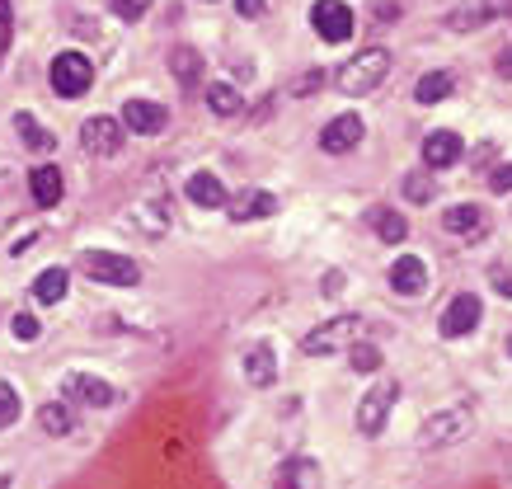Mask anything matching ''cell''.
<instances>
[{
	"label": "cell",
	"mask_w": 512,
	"mask_h": 489,
	"mask_svg": "<svg viewBox=\"0 0 512 489\" xmlns=\"http://www.w3.org/2000/svg\"><path fill=\"white\" fill-rule=\"evenodd\" d=\"M362 334V316H334L325 325H315L306 339H301V353L306 358H329V353H348V344H357Z\"/></svg>",
	"instance_id": "1"
},
{
	"label": "cell",
	"mask_w": 512,
	"mask_h": 489,
	"mask_svg": "<svg viewBox=\"0 0 512 489\" xmlns=\"http://www.w3.org/2000/svg\"><path fill=\"white\" fill-rule=\"evenodd\" d=\"M475 433V414L470 405H447V410L428 414L419 424V442L423 447H451V442H461Z\"/></svg>",
	"instance_id": "2"
},
{
	"label": "cell",
	"mask_w": 512,
	"mask_h": 489,
	"mask_svg": "<svg viewBox=\"0 0 512 489\" xmlns=\"http://www.w3.org/2000/svg\"><path fill=\"white\" fill-rule=\"evenodd\" d=\"M386 71H390V52L386 48L357 52L353 62L339 71V90H343V95H372L376 85L386 80Z\"/></svg>",
	"instance_id": "3"
},
{
	"label": "cell",
	"mask_w": 512,
	"mask_h": 489,
	"mask_svg": "<svg viewBox=\"0 0 512 489\" xmlns=\"http://www.w3.org/2000/svg\"><path fill=\"white\" fill-rule=\"evenodd\" d=\"M80 269H85V278H94V283H109V287H137L141 283L137 259L113 254V250H85V254H80Z\"/></svg>",
	"instance_id": "4"
},
{
	"label": "cell",
	"mask_w": 512,
	"mask_h": 489,
	"mask_svg": "<svg viewBox=\"0 0 512 489\" xmlns=\"http://www.w3.org/2000/svg\"><path fill=\"white\" fill-rule=\"evenodd\" d=\"M90 85H94V62L85 52H62V57L52 62V90L62 99H80Z\"/></svg>",
	"instance_id": "5"
},
{
	"label": "cell",
	"mask_w": 512,
	"mask_h": 489,
	"mask_svg": "<svg viewBox=\"0 0 512 489\" xmlns=\"http://www.w3.org/2000/svg\"><path fill=\"white\" fill-rule=\"evenodd\" d=\"M395 400H400V381H376L372 391L362 395V405H357V428H362L367 438H376V433L386 428Z\"/></svg>",
	"instance_id": "6"
},
{
	"label": "cell",
	"mask_w": 512,
	"mask_h": 489,
	"mask_svg": "<svg viewBox=\"0 0 512 489\" xmlns=\"http://www.w3.org/2000/svg\"><path fill=\"white\" fill-rule=\"evenodd\" d=\"M80 146H85V156H99V160L118 156V151H123V123L109 118V113L85 118V127H80Z\"/></svg>",
	"instance_id": "7"
},
{
	"label": "cell",
	"mask_w": 512,
	"mask_h": 489,
	"mask_svg": "<svg viewBox=\"0 0 512 489\" xmlns=\"http://www.w3.org/2000/svg\"><path fill=\"white\" fill-rule=\"evenodd\" d=\"M311 24L325 43H348V38H353V10H348L343 0H315Z\"/></svg>",
	"instance_id": "8"
},
{
	"label": "cell",
	"mask_w": 512,
	"mask_h": 489,
	"mask_svg": "<svg viewBox=\"0 0 512 489\" xmlns=\"http://www.w3.org/2000/svg\"><path fill=\"white\" fill-rule=\"evenodd\" d=\"M442 231L456 240H466V245H475V240L489 236V217H484V207H475V203H456L442 212Z\"/></svg>",
	"instance_id": "9"
},
{
	"label": "cell",
	"mask_w": 512,
	"mask_h": 489,
	"mask_svg": "<svg viewBox=\"0 0 512 489\" xmlns=\"http://www.w3.org/2000/svg\"><path fill=\"white\" fill-rule=\"evenodd\" d=\"M480 297H470V292H461V297L447 301V311H442V320H437V330H442V339H466L475 325H480Z\"/></svg>",
	"instance_id": "10"
},
{
	"label": "cell",
	"mask_w": 512,
	"mask_h": 489,
	"mask_svg": "<svg viewBox=\"0 0 512 489\" xmlns=\"http://www.w3.org/2000/svg\"><path fill=\"white\" fill-rule=\"evenodd\" d=\"M165 123H170V109L156 99H127L123 104V127L137 137H156V132H165Z\"/></svg>",
	"instance_id": "11"
},
{
	"label": "cell",
	"mask_w": 512,
	"mask_h": 489,
	"mask_svg": "<svg viewBox=\"0 0 512 489\" xmlns=\"http://www.w3.org/2000/svg\"><path fill=\"white\" fill-rule=\"evenodd\" d=\"M367 137V127H362V118L357 113H339V118H329L325 132H320V146H325L329 156H348L357 142Z\"/></svg>",
	"instance_id": "12"
},
{
	"label": "cell",
	"mask_w": 512,
	"mask_h": 489,
	"mask_svg": "<svg viewBox=\"0 0 512 489\" xmlns=\"http://www.w3.org/2000/svg\"><path fill=\"white\" fill-rule=\"evenodd\" d=\"M66 395H71L76 405H90V410H109L113 400H118V391H113L109 381L90 377V372H71V377H66Z\"/></svg>",
	"instance_id": "13"
},
{
	"label": "cell",
	"mask_w": 512,
	"mask_h": 489,
	"mask_svg": "<svg viewBox=\"0 0 512 489\" xmlns=\"http://www.w3.org/2000/svg\"><path fill=\"white\" fill-rule=\"evenodd\" d=\"M390 287H395L400 297H419L423 287H428V264H423L419 254H400V259L390 264Z\"/></svg>",
	"instance_id": "14"
},
{
	"label": "cell",
	"mask_w": 512,
	"mask_h": 489,
	"mask_svg": "<svg viewBox=\"0 0 512 489\" xmlns=\"http://www.w3.org/2000/svg\"><path fill=\"white\" fill-rule=\"evenodd\" d=\"M461 151H466V146H461V137H456V132H447V127L423 137V165H428V170H447V165H456V160H461Z\"/></svg>",
	"instance_id": "15"
},
{
	"label": "cell",
	"mask_w": 512,
	"mask_h": 489,
	"mask_svg": "<svg viewBox=\"0 0 512 489\" xmlns=\"http://www.w3.org/2000/svg\"><path fill=\"white\" fill-rule=\"evenodd\" d=\"M226 212H231V221H264L278 212V198L264 189H245V193H235L231 203H226Z\"/></svg>",
	"instance_id": "16"
},
{
	"label": "cell",
	"mask_w": 512,
	"mask_h": 489,
	"mask_svg": "<svg viewBox=\"0 0 512 489\" xmlns=\"http://www.w3.org/2000/svg\"><path fill=\"white\" fill-rule=\"evenodd\" d=\"M29 193H33V203L38 207H57L62 203V193H66V179L57 165H33L29 170Z\"/></svg>",
	"instance_id": "17"
},
{
	"label": "cell",
	"mask_w": 512,
	"mask_h": 489,
	"mask_svg": "<svg viewBox=\"0 0 512 489\" xmlns=\"http://www.w3.org/2000/svg\"><path fill=\"white\" fill-rule=\"evenodd\" d=\"M273 377H278V353H273V344H249L245 348V381L249 386H273Z\"/></svg>",
	"instance_id": "18"
},
{
	"label": "cell",
	"mask_w": 512,
	"mask_h": 489,
	"mask_svg": "<svg viewBox=\"0 0 512 489\" xmlns=\"http://www.w3.org/2000/svg\"><path fill=\"white\" fill-rule=\"evenodd\" d=\"M184 193H188V203H193V207H226V203H231V198H226V189H221V179H217V174H207V170L188 174Z\"/></svg>",
	"instance_id": "19"
},
{
	"label": "cell",
	"mask_w": 512,
	"mask_h": 489,
	"mask_svg": "<svg viewBox=\"0 0 512 489\" xmlns=\"http://www.w3.org/2000/svg\"><path fill=\"white\" fill-rule=\"evenodd\" d=\"M15 132H19V142L29 146V151H38V156H52V146H57V137L33 113H15Z\"/></svg>",
	"instance_id": "20"
},
{
	"label": "cell",
	"mask_w": 512,
	"mask_h": 489,
	"mask_svg": "<svg viewBox=\"0 0 512 489\" xmlns=\"http://www.w3.org/2000/svg\"><path fill=\"white\" fill-rule=\"evenodd\" d=\"M170 76L184 85V90H193L202 76V52L198 48H188V43H179V48L170 52Z\"/></svg>",
	"instance_id": "21"
},
{
	"label": "cell",
	"mask_w": 512,
	"mask_h": 489,
	"mask_svg": "<svg viewBox=\"0 0 512 489\" xmlns=\"http://www.w3.org/2000/svg\"><path fill=\"white\" fill-rule=\"evenodd\" d=\"M367 221H372V231L386 240V245H400V240L409 236V221H404L395 207H372V212H367Z\"/></svg>",
	"instance_id": "22"
},
{
	"label": "cell",
	"mask_w": 512,
	"mask_h": 489,
	"mask_svg": "<svg viewBox=\"0 0 512 489\" xmlns=\"http://www.w3.org/2000/svg\"><path fill=\"white\" fill-rule=\"evenodd\" d=\"M207 109L217 113V118H235V113L245 109V99H240V90H235V85L212 80V85H207Z\"/></svg>",
	"instance_id": "23"
},
{
	"label": "cell",
	"mask_w": 512,
	"mask_h": 489,
	"mask_svg": "<svg viewBox=\"0 0 512 489\" xmlns=\"http://www.w3.org/2000/svg\"><path fill=\"white\" fill-rule=\"evenodd\" d=\"M38 428H43L47 438H66V433L76 428V419H71V405H62V400L43 405V410H38Z\"/></svg>",
	"instance_id": "24"
},
{
	"label": "cell",
	"mask_w": 512,
	"mask_h": 489,
	"mask_svg": "<svg viewBox=\"0 0 512 489\" xmlns=\"http://www.w3.org/2000/svg\"><path fill=\"white\" fill-rule=\"evenodd\" d=\"M311 475H315V461L292 457V461H282L278 471H273V489H306Z\"/></svg>",
	"instance_id": "25"
},
{
	"label": "cell",
	"mask_w": 512,
	"mask_h": 489,
	"mask_svg": "<svg viewBox=\"0 0 512 489\" xmlns=\"http://www.w3.org/2000/svg\"><path fill=\"white\" fill-rule=\"evenodd\" d=\"M456 90V80H451V71H428V76L414 85V99L419 104H442V99Z\"/></svg>",
	"instance_id": "26"
},
{
	"label": "cell",
	"mask_w": 512,
	"mask_h": 489,
	"mask_svg": "<svg viewBox=\"0 0 512 489\" xmlns=\"http://www.w3.org/2000/svg\"><path fill=\"white\" fill-rule=\"evenodd\" d=\"M489 10H484V0H470V5H461V10H451L447 15V29L451 33H475L480 24H489Z\"/></svg>",
	"instance_id": "27"
},
{
	"label": "cell",
	"mask_w": 512,
	"mask_h": 489,
	"mask_svg": "<svg viewBox=\"0 0 512 489\" xmlns=\"http://www.w3.org/2000/svg\"><path fill=\"white\" fill-rule=\"evenodd\" d=\"M66 297V269H47L33 278V301H43V306H57Z\"/></svg>",
	"instance_id": "28"
},
{
	"label": "cell",
	"mask_w": 512,
	"mask_h": 489,
	"mask_svg": "<svg viewBox=\"0 0 512 489\" xmlns=\"http://www.w3.org/2000/svg\"><path fill=\"white\" fill-rule=\"evenodd\" d=\"M348 367H353V372H376V367H381L376 344H362V339H357V344H348Z\"/></svg>",
	"instance_id": "29"
},
{
	"label": "cell",
	"mask_w": 512,
	"mask_h": 489,
	"mask_svg": "<svg viewBox=\"0 0 512 489\" xmlns=\"http://www.w3.org/2000/svg\"><path fill=\"white\" fill-rule=\"evenodd\" d=\"M433 179H428V174L423 170H414V174H404V198H409V203H433Z\"/></svg>",
	"instance_id": "30"
},
{
	"label": "cell",
	"mask_w": 512,
	"mask_h": 489,
	"mask_svg": "<svg viewBox=\"0 0 512 489\" xmlns=\"http://www.w3.org/2000/svg\"><path fill=\"white\" fill-rule=\"evenodd\" d=\"M19 391L10 386V381H0V428H10V424H19Z\"/></svg>",
	"instance_id": "31"
},
{
	"label": "cell",
	"mask_w": 512,
	"mask_h": 489,
	"mask_svg": "<svg viewBox=\"0 0 512 489\" xmlns=\"http://www.w3.org/2000/svg\"><path fill=\"white\" fill-rule=\"evenodd\" d=\"M151 5H156V0H113V15L123 19V24H137V19H146Z\"/></svg>",
	"instance_id": "32"
},
{
	"label": "cell",
	"mask_w": 512,
	"mask_h": 489,
	"mask_svg": "<svg viewBox=\"0 0 512 489\" xmlns=\"http://www.w3.org/2000/svg\"><path fill=\"white\" fill-rule=\"evenodd\" d=\"M489 189H494V193H512V160H503V165H494V170H489Z\"/></svg>",
	"instance_id": "33"
},
{
	"label": "cell",
	"mask_w": 512,
	"mask_h": 489,
	"mask_svg": "<svg viewBox=\"0 0 512 489\" xmlns=\"http://www.w3.org/2000/svg\"><path fill=\"white\" fill-rule=\"evenodd\" d=\"M10 330H15L19 344H33V339H38V320H33V316H15V320H10Z\"/></svg>",
	"instance_id": "34"
},
{
	"label": "cell",
	"mask_w": 512,
	"mask_h": 489,
	"mask_svg": "<svg viewBox=\"0 0 512 489\" xmlns=\"http://www.w3.org/2000/svg\"><path fill=\"white\" fill-rule=\"evenodd\" d=\"M489 283H494L498 297H512V269H508V264H494V273H489Z\"/></svg>",
	"instance_id": "35"
},
{
	"label": "cell",
	"mask_w": 512,
	"mask_h": 489,
	"mask_svg": "<svg viewBox=\"0 0 512 489\" xmlns=\"http://www.w3.org/2000/svg\"><path fill=\"white\" fill-rule=\"evenodd\" d=\"M320 80H325V71H306V76L296 80V95H315V90H320Z\"/></svg>",
	"instance_id": "36"
},
{
	"label": "cell",
	"mask_w": 512,
	"mask_h": 489,
	"mask_svg": "<svg viewBox=\"0 0 512 489\" xmlns=\"http://www.w3.org/2000/svg\"><path fill=\"white\" fill-rule=\"evenodd\" d=\"M235 15H240V19H259V15H264V0H235Z\"/></svg>",
	"instance_id": "37"
},
{
	"label": "cell",
	"mask_w": 512,
	"mask_h": 489,
	"mask_svg": "<svg viewBox=\"0 0 512 489\" xmlns=\"http://www.w3.org/2000/svg\"><path fill=\"white\" fill-rule=\"evenodd\" d=\"M489 15H512V0H484Z\"/></svg>",
	"instance_id": "38"
},
{
	"label": "cell",
	"mask_w": 512,
	"mask_h": 489,
	"mask_svg": "<svg viewBox=\"0 0 512 489\" xmlns=\"http://www.w3.org/2000/svg\"><path fill=\"white\" fill-rule=\"evenodd\" d=\"M498 76L512 80V48H503V57H498Z\"/></svg>",
	"instance_id": "39"
},
{
	"label": "cell",
	"mask_w": 512,
	"mask_h": 489,
	"mask_svg": "<svg viewBox=\"0 0 512 489\" xmlns=\"http://www.w3.org/2000/svg\"><path fill=\"white\" fill-rule=\"evenodd\" d=\"M508 348H512V339H508Z\"/></svg>",
	"instance_id": "40"
}]
</instances>
